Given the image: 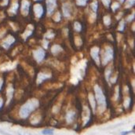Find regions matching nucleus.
<instances>
[{
    "mask_svg": "<svg viewBox=\"0 0 135 135\" xmlns=\"http://www.w3.org/2000/svg\"><path fill=\"white\" fill-rule=\"evenodd\" d=\"M119 6H120L119 3V2H113V3H112V5L111 7H112V11H113V12H115V11H116V10L119 9Z\"/></svg>",
    "mask_w": 135,
    "mask_h": 135,
    "instance_id": "obj_26",
    "label": "nucleus"
},
{
    "mask_svg": "<svg viewBox=\"0 0 135 135\" xmlns=\"http://www.w3.org/2000/svg\"><path fill=\"white\" fill-rule=\"evenodd\" d=\"M87 1L88 0H76V4L80 6H84L86 5Z\"/></svg>",
    "mask_w": 135,
    "mask_h": 135,
    "instance_id": "obj_27",
    "label": "nucleus"
},
{
    "mask_svg": "<svg viewBox=\"0 0 135 135\" xmlns=\"http://www.w3.org/2000/svg\"><path fill=\"white\" fill-rule=\"evenodd\" d=\"M48 44H49V41L46 40V39H43V47L45 49H47L48 48Z\"/></svg>",
    "mask_w": 135,
    "mask_h": 135,
    "instance_id": "obj_31",
    "label": "nucleus"
},
{
    "mask_svg": "<svg viewBox=\"0 0 135 135\" xmlns=\"http://www.w3.org/2000/svg\"><path fill=\"white\" fill-rule=\"evenodd\" d=\"M101 2L104 4V6L105 7L108 8L110 6V4H111V0H101Z\"/></svg>",
    "mask_w": 135,
    "mask_h": 135,
    "instance_id": "obj_30",
    "label": "nucleus"
},
{
    "mask_svg": "<svg viewBox=\"0 0 135 135\" xmlns=\"http://www.w3.org/2000/svg\"><path fill=\"white\" fill-rule=\"evenodd\" d=\"M35 1H41V0H35Z\"/></svg>",
    "mask_w": 135,
    "mask_h": 135,
    "instance_id": "obj_40",
    "label": "nucleus"
},
{
    "mask_svg": "<svg viewBox=\"0 0 135 135\" xmlns=\"http://www.w3.org/2000/svg\"><path fill=\"white\" fill-rule=\"evenodd\" d=\"M54 36H55V34H54L53 32L51 31V30H49L47 32H46V33L45 34V35H44L45 39H53V38Z\"/></svg>",
    "mask_w": 135,
    "mask_h": 135,
    "instance_id": "obj_19",
    "label": "nucleus"
},
{
    "mask_svg": "<svg viewBox=\"0 0 135 135\" xmlns=\"http://www.w3.org/2000/svg\"><path fill=\"white\" fill-rule=\"evenodd\" d=\"M13 94H14V88L10 85L9 87L7 88V93H6V96H7V103H9L13 98Z\"/></svg>",
    "mask_w": 135,
    "mask_h": 135,
    "instance_id": "obj_15",
    "label": "nucleus"
},
{
    "mask_svg": "<svg viewBox=\"0 0 135 135\" xmlns=\"http://www.w3.org/2000/svg\"><path fill=\"white\" fill-rule=\"evenodd\" d=\"M135 3V0H126L125 2V7L126 9L132 7Z\"/></svg>",
    "mask_w": 135,
    "mask_h": 135,
    "instance_id": "obj_20",
    "label": "nucleus"
},
{
    "mask_svg": "<svg viewBox=\"0 0 135 135\" xmlns=\"http://www.w3.org/2000/svg\"><path fill=\"white\" fill-rule=\"evenodd\" d=\"M61 19V14H60V12L56 13V14L53 17V20L55 22H59Z\"/></svg>",
    "mask_w": 135,
    "mask_h": 135,
    "instance_id": "obj_25",
    "label": "nucleus"
},
{
    "mask_svg": "<svg viewBox=\"0 0 135 135\" xmlns=\"http://www.w3.org/2000/svg\"><path fill=\"white\" fill-rule=\"evenodd\" d=\"M90 7H91L92 10L94 11V14H96L97 11H98V2L96 1V0L94 1L90 4Z\"/></svg>",
    "mask_w": 135,
    "mask_h": 135,
    "instance_id": "obj_18",
    "label": "nucleus"
},
{
    "mask_svg": "<svg viewBox=\"0 0 135 135\" xmlns=\"http://www.w3.org/2000/svg\"><path fill=\"white\" fill-rule=\"evenodd\" d=\"M111 73H112V69L111 68L107 69L106 71H105V79H106V80L108 82L109 81V78H110V76H111Z\"/></svg>",
    "mask_w": 135,
    "mask_h": 135,
    "instance_id": "obj_28",
    "label": "nucleus"
},
{
    "mask_svg": "<svg viewBox=\"0 0 135 135\" xmlns=\"http://www.w3.org/2000/svg\"><path fill=\"white\" fill-rule=\"evenodd\" d=\"M33 55H34V57H35V59L38 62H41V61H43V59L45 58L46 53H45L43 49L39 48V49H37L35 50H34Z\"/></svg>",
    "mask_w": 135,
    "mask_h": 135,
    "instance_id": "obj_4",
    "label": "nucleus"
},
{
    "mask_svg": "<svg viewBox=\"0 0 135 135\" xmlns=\"http://www.w3.org/2000/svg\"><path fill=\"white\" fill-rule=\"evenodd\" d=\"M94 92H95V100L98 103L99 109L102 112L105 108H106V98L104 95L102 90L98 85L94 86Z\"/></svg>",
    "mask_w": 135,
    "mask_h": 135,
    "instance_id": "obj_2",
    "label": "nucleus"
},
{
    "mask_svg": "<svg viewBox=\"0 0 135 135\" xmlns=\"http://www.w3.org/2000/svg\"><path fill=\"white\" fill-rule=\"evenodd\" d=\"M33 10L37 18H41L42 17H43L44 10H43V7L42 6L41 4H35V5L34 6Z\"/></svg>",
    "mask_w": 135,
    "mask_h": 135,
    "instance_id": "obj_9",
    "label": "nucleus"
},
{
    "mask_svg": "<svg viewBox=\"0 0 135 135\" xmlns=\"http://www.w3.org/2000/svg\"><path fill=\"white\" fill-rule=\"evenodd\" d=\"M99 52H100V50L98 47L97 46H94L90 50V54H91V57L92 58L94 59V61L96 62V64L98 65H100V57H99Z\"/></svg>",
    "mask_w": 135,
    "mask_h": 135,
    "instance_id": "obj_6",
    "label": "nucleus"
},
{
    "mask_svg": "<svg viewBox=\"0 0 135 135\" xmlns=\"http://www.w3.org/2000/svg\"><path fill=\"white\" fill-rule=\"evenodd\" d=\"M130 102H131V99H130V98H126L125 101H124V107L126 108H127L130 107Z\"/></svg>",
    "mask_w": 135,
    "mask_h": 135,
    "instance_id": "obj_29",
    "label": "nucleus"
},
{
    "mask_svg": "<svg viewBox=\"0 0 135 135\" xmlns=\"http://www.w3.org/2000/svg\"><path fill=\"white\" fill-rule=\"evenodd\" d=\"M2 105H3V100H2L1 98H0V109L2 108Z\"/></svg>",
    "mask_w": 135,
    "mask_h": 135,
    "instance_id": "obj_35",
    "label": "nucleus"
},
{
    "mask_svg": "<svg viewBox=\"0 0 135 135\" xmlns=\"http://www.w3.org/2000/svg\"><path fill=\"white\" fill-rule=\"evenodd\" d=\"M62 51V47L60 45H53L51 47V52L53 54H57Z\"/></svg>",
    "mask_w": 135,
    "mask_h": 135,
    "instance_id": "obj_16",
    "label": "nucleus"
},
{
    "mask_svg": "<svg viewBox=\"0 0 135 135\" xmlns=\"http://www.w3.org/2000/svg\"><path fill=\"white\" fill-rule=\"evenodd\" d=\"M125 29V20H122L121 21L119 22V28H118V30L120 31V32H123Z\"/></svg>",
    "mask_w": 135,
    "mask_h": 135,
    "instance_id": "obj_24",
    "label": "nucleus"
},
{
    "mask_svg": "<svg viewBox=\"0 0 135 135\" xmlns=\"http://www.w3.org/2000/svg\"><path fill=\"white\" fill-rule=\"evenodd\" d=\"M75 112L73 111H70L66 115V120L68 123H71L75 119Z\"/></svg>",
    "mask_w": 135,
    "mask_h": 135,
    "instance_id": "obj_13",
    "label": "nucleus"
},
{
    "mask_svg": "<svg viewBox=\"0 0 135 135\" xmlns=\"http://www.w3.org/2000/svg\"><path fill=\"white\" fill-rule=\"evenodd\" d=\"M18 8H19V3L15 2L13 3V5L11 6L10 9V12L12 13V14H16L17 12Z\"/></svg>",
    "mask_w": 135,
    "mask_h": 135,
    "instance_id": "obj_17",
    "label": "nucleus"
},
{
    "mask_svg": "<svg viewBox=\"0 0 135 135\" xmlns=\"http://www.w3.org/2000/svg\"><path fill=\"white\" fill-rule=\"evenodd\" d=\"M46 9H47V14L51 15L57 7V0H46Z\"/></svg>",
    "mask_w": 135,
    "mask_h": 135,
    "instance_id": "obj_5",
    "label": "nucleus"
},
{
    "mask_svg": "<svg viewBox=\"0 0 135 135\" xmlns=\"http://www.w3.org/2000/svg\"><path fill=\"white\" fill-rule=\"evenodd\" d=\"M2 85H3V80L2 79H0V90H2Z\"/></svg>",
    "mask_w": 135,
    "mask_h": 135,
    "instance_id": "obj_36",
    "label": "nucleus"
},
{
    "mask_svg": "<svg viewBox=\"0 0 135 135\" xmlns=\"http://www.w3.org/2000/svg\"><path fill=\"white\" fill-rule=\"evenodd\" d=\"M14 42H15L14 37H13L12 35H9V36H7L6 39L2 42V46L5 49H9L10 47V46L14 43Z\"/></svg>",
    "mask_w": 135,
    "mask_h": 135,
    "instance_id": "obj_10",
    "label": "nucleus"
},
{
    "mask_svg": "<svg viewBox=\"0 0 135 135\" xmlns=\"http://www.w3.org/2000/svg\"><path fill=\"white\" fill-rule=\"evenodd\" d=\"M119 86H118L116 88V100H117V98H119Z\"/></svg>",
    "mask_w": 135,
    "mask_h": 135,
    "instance_id": "obj_33",
    "label": "nucleus"
},
{
    "mask_svg": "<svg viewBox=\"0 0 135 135\" xmlns=\"http://www.w3.org/2000/svg\"><path fill=\"white\" fill-rule=\"evenodd\" d=\"M49 78H50V74H46V73L40 72V73L38 74V75H37L36 83L38 84H41L43 81H45L46 79H47Z\"/></svg>",
    "mask_w": 135,
    "mask_h": 135,
    "instance_id": "obj_12",
    "label": "nucleus"
},
{
    "mask_svg": "<svg viewBox=\"0 0 135 135\" xmlns=\"http://www.w3.org/2000/svg\"><path fill=\"white\" fill-rule=\"evenodd\" d=\"M119 2H120L121 3H123V2H125V0H119Z\"/></svg>",
    "mask_w": 135,
    "mask_h": 135,
    "instance_id": "obj_39",
    "label": "nucleus"
},
{
    "mask_svg": "<svg viewBox=\"0 0 135 135\" xmlns=\"http://www.w3.org/2000/svg\"><path fill=\"white\" fill-rule=\"evenodd\" d=\"M74 29L76 32H81L82 31V25H81V24H80L79 22H78V21H75L74 23Z\"/></svg>",
    "mask_w": 135,
    "mask_h": 135,
    "instance_id": "obj_23",
    "label": "nucleus"
},
{
    "mask_svg": "<svg viewBox=\"0 0 135 135\" xmlns=\"http://www.w3.org/2000/svg\"><path fill=\"white\" fill-rule=\"evenodd\" d=\"M129 133H130V131H127V132H126H126H123V133L121 134V135H127Z\"/></svg>",
    "mask_w": 135,
    "mask_h": 135,
    "instance_id": "obj_38",
    "label": "nucleus"
},
{
    "mask_svg": "<svg viewBox=\"0 0 135 135\" xmlns=\"http://www.w3.org/2000/svg\"><path fill=\"white\" fill-rule=\"evenodd\" d=\"M88 98H89V101L90 103V106L93 109L94 112H95L96 109V101H95V98L94 97V94H89V96H88Z\"/></svg>",
    "mask_w": 135,
    "mask_h": 135,
    "instance_id": "obj_14",
    "label": "nucleus"
},
{
    "mask_svg": "<svg viewBox=\"0 0 135 135\" xmlns=\"http://www.w3.org/2000/svg\"><path fill=\"white\" fill-rule=\"evenodd\" d=\"M19 134L20 135H31L30 134H28V133H24V132H20Z\"/></svg>",
    "mask_w": 135,
    "mask_h": 135,
    "instance_id": "obj_37",
    "label": "nucleus"
},
{
    "mask_svg": "<svg viewBox=\"0 0 135 135\" xmlns=\"http://www.w3.org/2000/svg\"><path fill=\"white\" fill-rule=\"evenodd\" d=\"M134 19V13H133L132 15H130L127 18H126V20H127L128 22H130L131 20H133Z\"/></svg>",
    "mask_w": 135,
    "mask_h": 135,
    "instance_id": "obj_32",
    "label": "nucleus"
},
{
    "mask_svg": "<svg viewBox=\"0 0 135 135\" xmlns=\"http://www.w3.org/2000/svg\"><path fill=\"white\" fill-rule=\"evenodd\" d=\"M42 134L43 135H53L54 131L53 129H45L42 131Z\"/></svg>",
    "mask_w": 135,
    "mask_h": 135,
    "instance_id": "obj_22",
    "label": "nucleus"
},
{
    "mask_svg": "<svg viewBox=\"0 0 135 135\" xmlns=\"http://www.w3.org/2000/svg\"><path fill=\"white\" fill-rule=\"evenodd\" d=\"M104 24L106 25V26H109V25L111 24V17H110V16H104Z\"/></svg>",
    "mask_w": 135,
    "mask_h": 135,
    "instance_id": "obj_21",
    "label": "nucleus"
},
{
    "mask_svg": "<svg viewBox=\"0 0 135 135\" xmlns=\"http://www.w3.org/2000/svg\"><path fill=\"white\" fill-rule=\"evenodd\" d=\"M39 102L37 99L33 98L28 101L26 103L22 105L20 109L19 115L20 118H22V119H26V118H28L33 111H35V109L39 107Z\"/></svg>",
    "mask_w": 135,
    "mask_h": 135,
    "instance_id": "obj_1",
    "label": "nucleus"
},
{
    "mask_svg": "<svg viewBox=\"0 0 135 135\" xmlns=\"http://www.w3.org/2000/svg\"><path fill=\"white\" fill-rule=\"evenodd\" d=\"M62 12L65 17H70L71 14V6L69 3L65 2L62 5Z\"/></svg>",
    "mask_w": 135,
    "mask_h": 135,
    "instance_id": "obj_7",
    "label": "nucleus"
},
{
    "mask_svg": "<svg viewBox=\"0 0 135 135\" xmlns=\"http://www.w3.org/2000/svg\"><path fill=\"white\" fill-rule=\"evenodd\" d=\"M34 30V28H33V25L29 24L28 25V27L26 28V30L24 31V32L22 34V38L24 40H27V39L28 37H30L32 35V32Z\"/></svg>",
    "mask_w": 135,
    "mask_h": 135,
    "instance_id": "obj_11",
    "label": "nucleus"
},
{
    "mask_svg": "<svg viewBox=\"0 0 135 135\" xmlns=\"http://www.w3.org/2000/svg\"><path fill=\"white\" fill-rule=\"evenodd\" d=\"M30 10V2L28 0H22L21 2V14L24 16H28Z\"/></svg>",
    "mask_w": 135,
    "mask_h": 135,
    "instance_id": "obj_8",
    "label": "nucleus"
},
{
    "mask_svg": "<svg viewBox=\"0 0 135 135\" xmlns=\"http://www.w3.org/2000/svg\"><path fill=\"white\" fill-rule=\"evenodd\" d=\"M112 59H113V50L110 46H107V47L105 48L104 54L103 56V61H102L103 65H105L106 64H108Z\"/></svg>",
    "mask_w": 135,
    "mask_h": 135,
    "instance_id": "obj_3",
    "label": "nucleus"
},
{
    "mask_svg": "<svg viewBox=\"0 0 135 135\" xmlns=\"http://www.w3.org/2000/svg\"><path fill=\"white\" fill-rule=\"evenodd\" d=\"M9 3V0H3V2L2 3V6H7Z\"/></svg>",
    "mask_w": 135,
    "mask_h": 135,
    "instance_id": "obj_34",
    "label": "nucleus"
}]
</instances>
